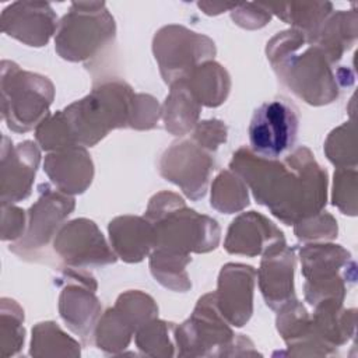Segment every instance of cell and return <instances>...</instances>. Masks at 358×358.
<instances>
[{
	"mask_svg": "<svg viewBox=\"0 0 358 358\" xmlns=\"http://www.w3.org/2000/svg\"><path fill=\"white\" fill-rule=\"evenodd\" d=\"M154 228V248L179 253H207L221 238L217 221L189 208L172 192H159L148 203L144 215Z\"/></svg>",
	"mask_w": 358,
	"mask_h": 358,
	"instance_id": "3957f363",
	"label": "cell"
},
{
	"mask_svg": "<svg viewBox=\"0 0 358 358\" xmlns=\"http://www.w3.org/2000/svg\"><path fill=\"white\" fill-rule=\"evenodd\" d=\"M282 241H285L282 232L268 218L256 211H248L231 222L224 248L231 255L255 257Z\"/></svg>",
	"mask_w": 358,
	"mask_h": 358,
	"instance_id": "ffe728a7",
	"label": "cell"
},
{
	"mask_svg": "<svg viewBox=\"0 0 358 358\" xmlns=\"http://www.w3.org/2000/svg\"><path fill=\"white\" fill-rule=\"evenodd\" d=\"M192 140L208 152L215 151L227 141V126L218 119L199 122L193 129Z\"/></svg>",
	"mask_w": 358,
	"mask_h": 358,
	"instance_id": "74e56055",
	"label": "cell"
},
{
	"mask_svg": "<svg viewBox=\"0 0 358 358\" xmlns=\"http://www.w3.org/2000/svg\"><path fill=\"white\" fill-rule=\"evenodd\" d=\"M197 6H199V8L203 10V13H206V14H208V15L221 14L222 11L232 10V8L235 7V4H228V3H208V1H199Z\"/></svg>",
	"mask_w": 358,
	"mask_h": 358,
	"instance_id": "ab89813d",
	"label": "cell"
},
{
	"mask_svg": "<svg viewBox=\"0 0 358 358\" xmlns=\"http://www.w3.org/2000/svg\"><path fill=\"white\" fill-rule=\"evenodd\" d=\"M324 152L337 168H357V150L352 122H345L334 129L326 143Z\"/></svg>",
	"mask_w": 358,
	"mask_h": 358,
	"instance_id": "f546056e",
	"label": "cell"
},
{
	"mask_svg": "<svg viewBox=\"0 0 358 358\" xmlns=\"http://www.w3.org/2000/svg\"><path fill=\"white\" fill-rule=\"evenodd\" d=\"M1 31L28 45L43 46L57 31V15L46 1H15L1 13Z\"/></svg>",
	"mask_w": 358,
	"mask_h": 358,
	"instance_id": "e0dca14e",
	"label": "cell"
},
{
	"mask_svg": "<svg viewBox=\"0 0 358 358\" xmlns=\"http://www.w3.org/2000/svg\"><path fill=\"white\" fill-rule=\"evenodd\" d=\"M116 34V24L105 1H74L59 21L55 49L69 62L95 57Z\"/></svg>",
	"mask_w": 358,
	"mask_h": 358,
	"instance_id": "8992f818",
	"label": "cell"
},
{
	"mask_svg": "<svg viewBox=\"0 0 358 358\" xmlns=\"http://www.w3.org/2000/svg\"><path fill=\"white\" fill-rule=\"evenodd\" d=\"M256 270L242 263L222 266L218 275V288L214 292L218 310L224 319L242 327L253 313V289Z\"/></svg>",
	"mask_w": 358,
	"mask_h": 358,
	"instance_id": "ac0fdd59",
	"label": "cell"
},
{
	"mask_svg": "<svg viewBox=\"0 0 358 358\" xmlns=\"http://www.w3.org/2000/svg\"><path fill=\"white\" fill-rule=\"evenodd\" d=\"M41 162V151L34 141L17 145L3 136L0 164L1 204H14L25 200L32 190L34 178Z\"/></svg>",
	"mask_w": 358,
	"mask_h": 358,
	"instance_id": "2e32d148",
	"label": "cell"
},
{
	"mask_svg": "<svg viewBox=\"0 0 358 358\" xmlns=\"http://www.w3.org/2000/svg\"><path fill=\"white\" fill-rule=\"evenodd\" d=\"M200 109L201 105L185 83L171 85V91L161 109L165 129L173 136L187 134L199 123Z\"/></svg>",
	"mask_w": 358,
	"mask_h": 358,
	"instance_id": "d4e9b609",
	"label": "cell"
},
{
	"mask_svg": "<svg viewBox=\"0 0 358 358\" xmlns=\"http://www.w3.org/2000/svg\"><path fill=\"white\" fill-rule=\"evenodd\" d=\"M305 277L303 294L310 306L320 302H344L347 287L355 284L357 266L351 253L334 243H308L299 249Z\"/></svg>",
	"mask_w": 358,
	"mask_h": 358,
	"instance_id": "52a82bcc",
	"label": "cell"
},
{
	"mask_svg": "<svg viewBox=\"0 0 358 358\" xmlns=\"http://www.w3.org/2000/svg\"><path fill=\"white\" fill-rule=\"evenodd\" d=\"M231 17L236 25L245 29H257L271 20V13L264 3H243L235 4Z\"/></svg>",
	"mask_w": 358,
	"mask_h": 358,
	"instance_id": "8d00e7d4",
	"label": "cell"
},
{
	"mask_svg": "<svg viewBox=\"0 0 358 358\" xmlns=\"http://www.w3.org/2000/svg\"><path fill=\"white\" fill-rule=\"evenodd\" d=\"M229 168L250 189L255 200L285 225L315 215L327 199V173L308 147H298L282 159H268L242 147Z\"/></svg>",
	"mask_w": 358,
	"mask_h": 358,
	"instance_id": "6da1fadb",
	"label": "cell"
},
{
	"mask_svg": "<svg viewBox=\"0 0 358 358\" xmlns=\"http://www.w3.org/2000/svg\"><path fill=\"white\" fill-rule=\"evenodd\" d=\"M295 236L302 242H326L337 236V221L327 211L303 218L294 224Z\"/></svg>",
	"mask_w": 358,
	"mask_h": 358,
	"instance_id": "836d02e7",
	"label": "cell"
},
{
	"mask_svg": "<svg viewBox=\"0 0 358 358\" xmlns=\"http://www.w3.org/2000/svg\"><path fill=\"white\" fill-rule=\"evenodd\" d=\"M152 52L164 81L171 87L185 81L200 64L215 56V43L207 35L171 24L157 31Z\"/></svg>",
	"mask_w": 358,
	"mask_h": 358,
	"instance_id": "ba28073f",
	"label": "cell"
},
{
	"mask_svg": "<svg viewBox=\"0 0 358 358\" xmlns=\"http://www.w3.org/2000/svg\"><path fill=\"white\" fill-rule=\"evenodd\" d=\"M43 169L55 187L66 194L84 193L94 178L92 159L85 147L78 144L49 152Z\"/></svg>",
	"mask_w": 358,
	"mask_h": 358,
	"instance_id": "44dd1931",
	"label": "cell"
},
{
	"mask_svg": "<svg viewBox=\"0 0 358 358\" xmlns=\"http://www.w3.org/2000/svg\"><path fill=\"white\" fill-rule=\"evenodd\" d=\"M108 231L110 248L123 262L138 263L154 248V228L145 217H116L109 222Z\"/></svg>",
	"mask_w": 358,
	"mask_h": 358,
	"instance_id": "7402d4cb",
	"label": "cell"
},
{
	"mask_svg": "<svg viewBox=\"0 0 358 358\" xmlns=\"http://www.w3.org/2000/svg\"><path fill=\"white\" fill-rule=\"evenodd\" d=\"M35 138L42 150L50 152L76 145L62 110L49 115L39 123L35 129Z\"/></svg>",
	"mask_w": 358,
	"mask_h": 358,
	"instance_id": "1f68e13d",
	"label": "cell"
},
{
	"mask_svg": "<svg viewBox=\"0 0 358 358\" xmlns=\"http://www.w3.org/2000/svg\"><path fill=\"white\" fill-rule=\"evenodd\" d=\"M3 208V241H18L25 232V214L21 208L13 204H1Z\"/></svg>",
	"mask_w": 358,
	"mask_h": 358,
	"instance_id": "f35d334b",
	"label": "cell"
},
{
	"mask_svg": "<svg viewBox=\"0 0 358 358\" xmlns=\"http://www.w3.org/2000/svg\"><path fill=\"white\" fill-rule=\"evenodd\" d=\"M267 59L278 80L309 105H326L337 99L340 87L351 85L354 76L348 69L333 71V63L320 48L306 42L298 29L278 32L267 42Z\"/></svg>",
	"mask_w": 358,
	"mask_h": 358,
	"instance_id": "7a4b0ae2",
	"label": "cell"
},
{
	"mask_svg": "<svg viewBox=\"0 0 358 358\" xmlns=\"http://www.w3.org/2000/svg\"><path fill=\"white\" fill-rule=\"evenodd\" d=\"M185 83L201 106L217 108L225 102L231 80L228 71L218 63L210 60L196 67Z\"/></svg>",
	"mask_w": 358,
	"mask_h": 358,
	"instance_id": "cb8c5ba5",
	"label": "cell"
},
{
	"mask_svg": "<svg viewBox=\"0 0 358 358\" xmlns=\"http://www.w3.org/2000/svg\"><path fill=\"white\" fill-rule=\"evenodd\" d=\"M262 256L260 267L256 273L259 288L266 305L278 310L282 305L295 299V250L282 241L267 249Z\"/></svg>",
	"mask_w": 358,
	"mask_h": 358,
	"instance_id": "d6986e66",
	"label": "cell"
},
{
	"mask_svg": "<svg viewBox=\"0 0 358 358\" xmlns=\"http://www.w3.org/2000/svg\"><path fill=\"white\" fill-rule=\"evenodd\" d=\"M214 166L213 157L193 140H180L168 147L159 159V173L175 183L192 200L204 197Z\"/></svg>",
	"mask_w": 358,
	"mask_h": 358,
	"instance_id": "5bb4252c",
	"label": "cell"
},
{
	"mask_svg": "<svg viewBox=\"0 0 358 358\" xmlns=\"http://www.w3.org/2000/svg\"><path fill=\"white\" fill-rule=\"evenodd\" d=\"M133 98L134 92L129 84L113 80L66 106L62 113L74 144L92 147L110 130L127 127Z\"/></svg>",
	"mask_w": 358,
	"mask_h": 358,
	"instance_id": "277c9868",
	"label": "cell"
},
{
	"mask_svg": "<svg viewBox=\"0 0 358 358\" xmlns=\"http://www.w3.org/2000/svg\"><path fill=\"white\" fill-rule=\"evenodd\" d=\"M192 257L189 253L172 252L155 248L150 253V270L155 281L172 291L185 292L190 288L186 266Z\"/></svg>",
	"mask_w": 358,
	"mask_h": 358,
	"instance_id": "4316f807",
	"label": "cell"
},
{
	"mask_svg": "<svg viewBox=\"0 0 358 358\" xmlns=\"http://www.w3.org/2000/svg\"><path fill=\"white\" fill-rule=\"evenodd\" d=\"M157 316L158 308L150 295L141 291H127L99 317L95 326L96 345L112 354L124 350L133 333Z\"/></svg>",
	"mask_w": 358,
	"mask_h": 358,
	"instance_id": "7c38bea8",
	"label": "cell"
},
{
	"mask_svg": "<svg viewBox=\"0 0 358 358\" xmlns=\"http://www.w3.org/2000/svg\"><path fill=\"white\" fill-rule=\"evenodd\" d=\"M299 130L298 112L285 99L262 103L249 123L250 151L268 159H280L294 148Z\"/></svg>",
	"mask_w": 358,
	"mask_h": 358,
	"instance_id": "30bf717a",
	"label": "cell"
},
{
	"mask_svg": "<svg viewBox=\"0 0 358 358\" xmlns=\"http://www.w3.org/2000/svg\"><path fill=\"white\" fill-rule=\"evenodd\" d=\"M266 6L271 14H275L294 29L302 31L306 36L315 34L333 13V4L329 1L268 3Z\"/></svg>",
	"mask_w": 358,
	"mask_h": 358,
	"instance_id": "484cf974",
	"label": "cell"
},
{
	"mask_svg": "<svg viewBox=\"0 0 358 358\" xmlns=\"http://www.w3.org/2000/svg\"><path fill=\"white\" fill-rule=\"evenodd\" d=\"M331 200L343 214L357 215V168L336 169Z\"/></svg>",
	"mask_w": 358,
	"mask_h": 358,
	"instance_id": "e575fe53",
	"label": "cell"
},
{
	"mask_svg": "<svg viewBox=\"0 0 358 358\" xmlns=\"http://www.w3.org/2000/svg\"><path fill=\"white\" fill-rule=\"evenodd\" d=\"M53 250L66 266L74 268L112 264L117 257L96 224L87 218L63 224L53 239Z\"/></svg>",
	"mask_w": 358,
	"mask_h": 358,
	"instance_id": "4fadbf2b",
	"label": "cell"
},
{
	"mask_svg": "<svg viewBox=\"0 0 358 358\" xmlns=\"http://www.w3.org/2000/svg\"><path fill=\"white\" fill-rule=\"evenodd\" d=\"M173 329V323H166L155 317L136 331V344L147 355H173V344L169 340L171 330Z\"/></svg>",
	"mask_w": 358,
	"mask_h": 358,
	"instance_id": "4dcf8cb0",
	"label": "cell"
},
{
	"mask_svg": "<svg viewBox=\"0 0 358 358\" xmlns=\"http://www.w3.org/2000/svg\"><path fill=\"white\" fill-rule=\"evenodd\" d=\"M31 355H80V344L56 323L43 322L32 330Z\"/></svg>",
	"mask_w": 358,
	"mask_h": 358,
	"instance_id": "f1b7e54d",
	"label": "cell"
},
{
	"mask_svg": "<svg viewBox=\"0 0 358 358\" xmlns=\"http://www.w3.org/2000/svg\"><path fill=\"white\" fill-rule=\"evenodd\" d=\"M159 116L161 109L154 96L147 94H134L129 127L137 130H150L155 127Z\"/></svg>",
	"mask_w": 358,
	"mask_h": 358,
	"instance_id": "d590c367",
	"label": "cell"
},
{
	"mask_svg": "<svg viewBox=\"0 0 358 358\" xmlns=\"http://www.w3.org/2000/svg\"><path fill=\"white\" fill-rule=\"evenodd\" d=\"M24 310L13 299H1V348H11L14 355L24 343Z\"/></svg>",
	"mask_w": 358,
	"mask_h": 358,
	"instance_id": "d6a6232c",
	"label": "cell"
},
{
	"mask_svg": "<svg viewBox=\"0 0 358 358\" xmlns=\"http://www.w3.org/2000/svg\"><path fill=\"white\" fill-rule=\"evenodd\" d=\"M228 324L218 310L215 294L203 295L190 317L175 327L178 355H225V348H232L238 340V334H234Z\"/></svg>",
	"mask_w": 358,
	"mask_h": 358,
	"instance_id": "9c48e42d",
	"label": "cell"
},
{
	"mask_svg": "<svg viewBox=\"0 0 358 358\" xmlns=\"http://www.w3.org/2000/svg\"><path fill=\"white\" fill-rule=\"evenodd\" d=\"M249 204L248 186L231 169L222 171L211 186V207L224 214H234Z\"/></svg>",
	"mask_w": 358,
	"mask_h": 358,
	"instance_id": "83f0119b",
	"label": "cell"
},
{
	"mask_svg": "<svg viewBox=\"0 0 358 358\" xmlns=\"http://www.w3.org/2000/svg\"><path fill=\"white\" fill-rule=\"evenodd\" d=\"M57 280L62 284L60 316L73 333L87 341L101 315V303L95 295V278L81 268L66 267Z\"/></svg>",
	"mask_w": 358,
	"mask_h": 358,
	"instance_id": "9a60e30c",
	"label": "cell"
},
{
	"mask_svg": "<svg viewBox=\"0 0 358 358\" xmlns=\"http://www.w3.org/2000/svg\"><path fill=\"white\" fill-rule=\"evenodd\" d=\"M53 98L55 87L48 77L21 70L14 62H1V115L10 130L36 129L50 115Z\"/></svg>",
	"mask_w": 358,
	"mask_h": 358,
	"instance_id": "5b68a950",
	"label": "cell"
},
{
	"mask_svg": "<svg viewBox=\"0 0 358 358\" xmlns=\"http://www.w3.org/2000/svg\"><path fill=\"white\" fill-rule=\"evenodd\" d=\"M74 207L76 201L70 194L53 189L48 183H42L39 186V199L28 211L27 231L8 249L24 259L36 257L56 236L63 221Z\"/></svg>",
	"mask_w": 358,
	"mask_h": 358,
	"instance_id": "8fae6325",
	"label": "cell"
},
{
	"mask_svg": "<svg viewBox=\"0 0 358 358\" xmlns=\"http://www.w3.org/2000/svg\"><path fill=\"white\" fill-rule=\"evenodd\" d=\"M357 11L340 10L330 14L319 29L306 36V42L323 50L327 59L336 64L357 41Z\"/></svg>",
	"mask_w": 358,
	"mask_h": 358,
	"instance_id": "603a6c76",
	"label": "cell"
}]
</instances>
